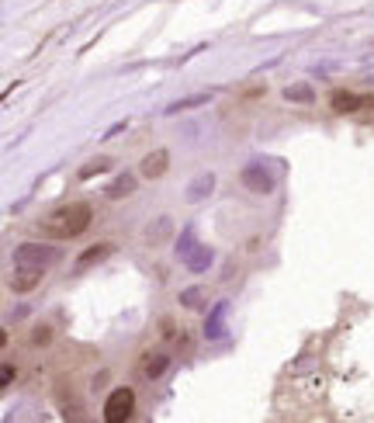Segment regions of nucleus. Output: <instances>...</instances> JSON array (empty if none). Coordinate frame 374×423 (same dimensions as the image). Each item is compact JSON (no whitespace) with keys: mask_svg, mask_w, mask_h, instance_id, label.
<instances>
[{"mask_svg":"<svg viewBox=\"0 0 374 423\" xmlns=\"http://www.w3.org/2000/svg\"><path fill=\"white\" fill-rule=\"evenodd\" d=\"M90 222H94V209L87 202H73V205L49 212L39 222V229L42 236H49V240H73V236H80V233L90 229Z\"/></svg>","mask_w":374,"mask_h":423,"instance_id":"nucleus-1","label":"nucleus"},{"mask_svg":"<svg viewBox=\"0 0 374 423\" xmlns=\"http://www.w3.org/2000/svg\"><path fill=\"white\" fill-rule=\"evenodd\" d=\"M59 247H49V243H21L18 250H14V264H28V267H52V264H59Z\"/></svg>","mask_w":374,"mask_h":423,"instance_id":"nucleus-2","label":"nucleus"},{"mask_svg":"<svg viewBox=\"0 0 374 423\" xmlns=\"http://www.w3.org/2000/svg\"><path fill=\"white\" fill-rule=\"evenodd\" d=\"M132 413H135V392H132L128 385L115 388V392L104 399V420L108 423H125Z\"/></svg>","mask_w":374,"mask_h":423,"instance_id":"nucleus-3","label":"nucleus"},{"mask_svg":"<svg viewBox=\"0 0 374 423\" xmlns=\"http://www.w3.org/2000/svg\"><path fill=\"white\" fill-rule=\"evenodd\" d=\"M42 267H28V264H14V278H11V288L18 292V295H25V292H32L35 285L42 281Z\"/></svg>","mask_w":374,"mask_h":423,"instance_id":"nucleus-4","label":"nucleus"},{"mask_svg":"<svg viewBox=\"0 0 374 423\" xmlns=\"http://www.w3.org/2000/svg\"><path fill=\"white\" fill-rule=\"evenodd\" d=\"M243 184H247L249 191H256V195H267L270 188H274V177L267 173V167H260V164H249L243 170Z\"/></svg>","mask_w":374,"mask_h":423,"instance_id":"nucleus-5","label":"nucleus"},{"mask_svg":"<svg viewBox=\"0 0 374 423\" xmlns=\"http://www.w3.org/2000/svg\"><path fill=\"white\" fill-rule=\"evenodd\" d=\"M166 167H170V153H166V149H156V153H149V157L142 160V177L156 180V177L166 173Z\"/></svg>","mask_w":374,"mask_h":423,"instance_id":"nucleus-6","label":"nucleus"},{"mask_svg":"<svg viewBox=\"0 0 374 423\" xmlns=\"http://www.w3.org/2000/svg\"><path fill=\"white\" fill-rule=\"evenodd\" d=\"M132 191H135V177H132V173H122V177L111 180V188H108L104 195H108L111 202H118V198H128Z\"/></svg>","mask_w":374,"mask_h":423,"instance_id":"nucleus-7","label":"nucleus"},{"mask_svg":"<svg viewBox=\"0 0 374 423\" xmlns=\"http://www.w3.org/2000/svg\"><path fill=\"white\" fill-rule=\"evenodd\" d=\"M111 243H97V247H90V250H83L80 257H77V267H90V264H97V260H104V257H111Z\"/></svg>","mask_w":374,"mask_h":423,"instance_id":"nucleus-8","label":"nucleus"},{"mask_svg":"<svg viewBox=\"0 0 374 423\" xmlns=\"http://www.w3.org/2000/svg\"><path fill=\"white\" fill-rule=\"evenodd\" d=\"M166 364H170V357H166V354H153V357L142 364V375H146L149 381H156L166 372Z\"/></svg>","mask_w":374,"mask_h":423,"instance_id":"nucleus-9","label":"nucleus"},{"mask_svg":"<svg viewBox=\"0 0 374 423\" xmlns=\"http://www.w3.org/2000/svg\"><path fill=\"white\" fill-rule=\"evenodd\" d=\"M357 104H361L357 94H347V90H336V94H332V108H336V111H357Z\"/></svg>","mask_w":374,"mask_h":423,"instance_id":"nucleus-10","label":"nucleus"},{"mask_svg":"<svg viewBox=\"0 0 374 423\" xmlns=\"http://www.w3.org/2000/svg\"><path fill=\"white\" fill-rule=\"evenodd\" d=\"M285 97H288V101H298V104H312L316 94H312L308 84H294V87H285Z\"/></svg>","mask_w":374,"mask_h":423,"instance_id":"nucleus-11","label":"nucleus"},{"mask_svg":"<svg viewBox=\"0 0 374 423\" xmlns=\"http://www.w3.org/2000/svg\"><path fill=\"white\" fill-rule=\"evenodd\" d=\"M170 229H173L170 219H160V222H153V226L146 229V240H149V243H163L166 236H170Z\"/></svg>","mask_w":374,"mask_h":423,"instance_id":"nucleus-12","label":"nucleus"},{"mask_svg":"<svg viewBox=\"0 0 374 423\" xmlns=\"http://www.w3.org/2000/svg\"><path fill=\"white\" fill-rule=\"evenodd\" d=\"M211 188H215V177H211V173H201V177H198V180L191 184V202L205 198V195L211 191Z\"/></svg>","mask_w":374,"mask_h":423,"instance_id":"nucleus-13","label":"nucleus"},{"mask_svg":"<svg viewBox=\"0 0 374 423\" xmlns=\"http://www.w3.org/2000/svg\"><path fill=\"white\" fill-rule=\"evenodd\" d=\"M49 340H52V326H35V330H32V343H35V347H45Z\"/></svg>","mask_w":374,"mask_h":423,"instance_id":"nucleus-14","label":"nucleus"},{"mask_svg":"<svg viewBox=\"0 0 374 423\" xmlns=\"http://www.w3.org/2000/svg\"><path fill=\"white\" fill-rule=\"evenodd\" d=\"M198 298H201V288H187V292H184V295H180V302H184V305H187V309H194V305H201V302H198Z\"/></svg>","mask_w":374,"mask_h":423,"instance_id":"nucleus-15","label":"nucleus"},{"mask_svg":"<svg viewBox=\"0 0 374 423\" xmlns=\"http://www.w3.org/2000/svg\"><path fill=\"white\" fill-rule=\"evenodd\" d=\"M111 167V164H108V160H94V164H90V167L83 170V177H94V173H97V170H101V173H104V170Z\"/></svg>","mask_w":374,"mask_h":423,"instance_id":"nucleus-16","label":"nucleus"},{"mask_svg":"<svg viewBox=\"0 0 374 423\" xmlns=\"http://www.w3.org/2000/svg\"><path fill=\"white\" fill-rule=\"evenodd\" d=\"M4 388H7V385H11V381H14V368H11V364H7V368H4Z\"/></svg>","mask_w":374,"mask_h":423,"instance_id":"nucleus-17","label":"nucleus"},{"mask_svg":"<svg viewBox=\"0 0 374 423\" xmlns=\"http://www.w3.org/2000/svg\"><path fill=\"white\" fill-rule=\"evenodd\" d=\"M163 337H173V319H163V330H160Z\"/></svg>","mask_w":374,"mask_h":423,"instance_id":"nucleus-18","label":"nucleus"}]
</instances>
